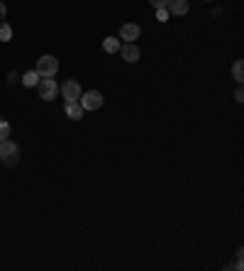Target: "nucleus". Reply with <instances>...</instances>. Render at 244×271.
<instances>
[{"mask_svg":"<svg viewBox=\"0 0 244 271\" xmlns=\"http://www.w3.org/2000/svg\"><path fill=\"white\" fill-rule=\"evenodd\" d=\"M0 162L5 166H15L20 162V147L15 142H10V139H3L0 142Z\"/></svg>","mask_w":244,"mask_h":271,"instance_id":"nucleus-1","label":"nucleus"},{"mask_svg":"<svg viewBox=\"0 0 244 271\" xmlns=\"http://www.w3.org/2000/svg\"><path fill=\"white\" fill-rule=\"evenodd\" d=\"M34 71L39 73V79H54L56 71H59V61H56L52 54H44V56H39Z\"/></svg>","mask_w":244,"mask_h":271,"instance_id":"nucleus-2","label":"nucleus"},{"mask_svg":"<svg viewBox=\"0 0 244 271\" xmlns=\"http://www.w3.org/2000/svg\"><path fill=\"white\" fill-rule=\"evenodd\" d=\"M37 91H39L42 100H54L56 95H59V86H56L54 79H39V83H37Z\"/></svg>","mask_w":244,"mask_h":271,"instance_id":"nucleus-3","label":"nucleus"},{"mask_svg":"<svg viewBox=\"0 0 244 271\" xmlns=\"http://www.w3.org/2000/svg\"><path fill=\"white\" fill-rule=\"evenodd\" d=\"M78 103H81L83 110H98L100 105H103V93H100V91H88V93H81Z\"/></svg>","mask_w":244,"mask_h":271,"instance_id":"nucleus-4","label":"nucleus"},{"mask_svg":"<svg viewBox=\"0 0 244 271\" xmlns=\"http://www.w3.org/2000/svg\"><path fill=\"white\" fill-rule=\"evenodd\" d=\"M59 91H61L64 98H66V103H78V98H81V86L76 81H66Z\"/></svg>","mask_w":244,"mask_h":271,"instance_id":"nucleus-5","label":"nucleus"},{"mask_svg":"<svg viewBox=\"0 0 244 271\" xmlns=\"http://www.w3.org/2000/svg\"><path fill=\"white\" fill-rule=\"evenodd\" d=\"M120 54L127 64H137V61H139V47H137L135 42H127V44L120 47Z\"/></svg>","mask_w":244,"mask_h":271,"instance_id":"nucleus-6","label":"nucleus"},{"mask_svg":"<svg viewBox=\"0 0 244 271\" xmlns=\"http://www.w3.org/2000/svg\"><path fill=\"white\" fill-rule=\"evenodd\" d=\"M139 34H142V27H139V25H135V22L122 25V29H120V37H122V40H127V42L139 40Z\"/></svg>","mask_w":244,"mask_h":271,"instance_id":"nucleus-7","label":"nucleus"},{"mask_svg":"<svg viewBox=\"0 0 244 271\" xmlns=\"http://www.w3.org/2000/svg\"><path fill=\"white\" fill-rule=\"evenodd\" d=\"M166 10H169V15H186L188 13V0H169Z\"/></svg>","mask_w":244,"mask_h":271,"instance_id":"nucleus-8","label":"nucleus"},{"mask_svg":"<svg viewBox=\"0 0 244 271\" xmlns=\"http://www.w3.org/2000/svg\"><path fill=\"white\" fill-rule=\"evenodd\" d=\"M83 112H86V110L81 108V103H66V115L71 120H81Z\"/></svg>","mask_w":244,"mask_h":271,"instance_id":"nucleus-9","label":"nucleus"},{"mask_svg":"<svg viewBox=\"0 0 244 271\" xmlns=\"http://www.w3.org/2000/svg\"><path fill=\"white\" fill-rule=\"evenodd\" d=\"M120 47H122L120 40H115V37H105V40H103V49H105L108 54H117Z\"/></svg>","mask_w":244,"mask_h":271,"instance_id":"nucleus-10","label":"nucleus"},{"mask_svg":"<svg viewBox=\"0 0 244 271\" xmlns=\"http://www.w3.org/2000/svg\"><path fill=\"white\" fill-rule=\"evenodd\" d=\"M22 83H25L27 88H32V86H37V83H39V73H37V71H27V73L22 76Z\"/></svg>","mask_w":244,"mask_h":271,"instance_id":"nucleus-11","label":"nucleus"},{"mask_svg":"<svg viewBox=\"0 0 244 271\" xmlns=\"http://www.w3.org/2000/svg\"><path fill=\"white\" fill-rule=\"evenodd\" d=\"M10 40H13V27L3 20L0 22V42H10Z\"/></svg>","mask_w":244,"mask_h":271,"instance_id":"nucleus-12","label":"nucleus"},{"mask_svg":"<svg viewBox=\"0 0 244 271\" xmlns=\"http://www.w3.org/2000/svg\"><path fill=\"white\" fill-rule=\"evenodd\" d=\"M232 79L239 81V83L244 81V64L242 61H234V66H232Z\"/></svg>","mask_w":244,"mask_h":271,"instance_id":"nucleus-13","label":"nucleus"},{"mask_svg":"<svg viewBox=\"0 0 244 271\" xmlns=\"http://www.w3.org/2000/svg\"><path fill=\"white\" fill-rule=\"evenodd\" d=\"M10 132H13L10 122H8V120H3V118H0V142H3V139H8V137H10Z\"/></svg>","mask_w":244,"mask_h":271,"instance_id":"nucleus-14","label":"nucleus"},{"mask_svg":"<svg viewBox=\"0 0 244 271\" xmlns=\"http://www.w3.org/2000/svg\"><path fill=\"white\" fill-rule=\"evenodd\" d=\"M156 20H159V22H166V20H169V10H166V8H159V10H156Z\"/></svg>","mask_w":244,"mask_h":271,"instance_id":"nucleus-15","label":"nucleus"},{"mask_svg":"<svg viewBox=\"0 0 244 271\" xmlns=\"http://www.w3.org/2000/svg\"><path fill=\"white\" fill-rule=\"evenodd\" d=\"M151 3V8H156V10H159V8H166V3H169V0H149Z\"/></svg>","mask_w":244,"mask_h":271,"instance_id":"nucleus-16","label":"nucleus"},{"mask_svg":"<svg viewBox=\"0 0 244 271\" xmlns=\"http://www.w3.org/2000/svg\"><path fill=\"white\" fill-rule=\"evenodd\" d=\"M234 100H237V103H242V100H244V91H242V88H237V91H234Z\"/></svg>","mask_w":244,"mask_h":271,"instance_id":"nucleus-17","label":"nucleus"},{"mask_svg":"<svg viewBox=\"0 0 244 271\" xmlns=\"http://www.w3.org/2000/svg\"><path fill=\"white\" fill-rule=\"evenodd\" d=\"M17 79H20V76H17V73H8V83H10V86H15V83H17Z\"/></svg>","mask_w":244,"mask_h":271,"instance_id":"nucleus-18","label":"nucleus"},{"mask_svg":"<svg viewBox=\"0 0 244 271\" xmlns=\"http://www.w3.org/2000/svg\"><path fill=\"white\" fill-rule=\"evenodd\" d=\"M5 15H8V8H5V3H0V22L5 20Z\"/></svg>","mask_w":244,"mask_h":271,"instance_id":"nucleus-19","label":"nucleus"},{"mask_svg":"<svg viewBox=\"0 0 244 271\" xmlns=\"http://www.w3.org/2000/svg\"><path fill=\"white\" fill-rule=\"evenodd\" d=\"M205 3H210V0H205Z\"/></svg>","mask_w":244,"mask_h":271,"instance_id":"nucleus-20","label":"nucleus"}]
</instances>
